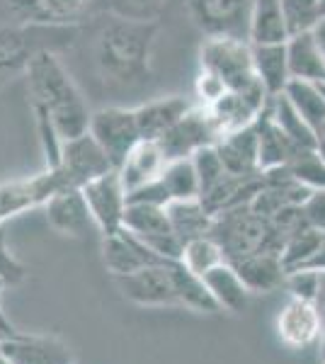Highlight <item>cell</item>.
<instances>
[{"label": "cell", "instance_id": "cell-5", "mask_svg": "<svg viewBox=\"0 0 325 364\" xmlns=\"http://www.w3.org/2000/svg\"><path fill=\"white\" fill-rule=\"evenodd\" d=\"M8 5L25 25L68 29L97 20L110 10V0H8Z\"/></svg>", "mask_w": 325, "mask_h": 364}, {"label": "cell", "instance_id": "cell-10", "mask_svg": "<svg viewBox=\"0 0 325 364\" xmlns=\"http://www.w3.org/2000/svg\"><path fill=\"white\" fill-rule=\"evenodd\" d=\"M82 195L95 219V226L102 236L117 233L124 228V211H127V187L117 170L102 175V178L87 182L82 187Z\"/></svg>", "mask_w": 325, "mask_h": 364}, {"label": "cell", "instance_id": "cell-31", "mask_svg": "<svg viewBox=\"0 0 325 364\" xmlns=\"http://www.w3.org/2000/svg\"><path fill=\"white\" fill-rule=\"evenodd\" d=\"M284 95L289 102L294 105V109H297V112L318 132L325 122V95H323L321 83L292 78V83L287 85Z\"/></svg>", "mask_w": 325, "mask_h": 364}, {"label": "cell", "instance_id": "cell-48", "mask_svg": "<svg viewBox=\"0 0 325 364\" xmlns=\"http://www.w3.org/2000/svg\"><path fill=\"white\" fill-rule=\"evenodd\" d=\"M318 360H321V364H325V331L318 338Z\"/></svg>", "mask_w": 325, "mask_h": 364}, {"label": "cell", "instance_id": "cell-16", "mask_svg": "<svg viewBox=\"0 0 325 364\" xmlns=\"http://www.w3.org/2000/svg\"><path fill=\"white\" fill-rule=\"evenodd\" d=\"M41 25L25 27H0V75L27 70L39 51H51L41 44Z\"/></svg>", "mask_w": 325, "mask_h": 364}, {"label": "cell", "instance_id": "cell-41", "mask_svg": "<svg viewBox=\"0 0 325 364\" xmlns=\"http://www.w3.org/2000/svg\"><path fill=\"white\" fill-rule=\"evenodd\" d=\"M25 274H27L25 265L8 250L5 226H0V282H5V284H20L25 279Z\"/></svg>", "mask_w": 325, "mask_h": 364}, {"label": "cell", "instance_id": "cell-19", "mask_svg": "<svg viewBox=\"0 0 325 364\" xmlns=\"http://www.w3.org/2000/svg\"><path fill=\"white\" fill-rule=\"evenodd\" d=\"M190 109H192V105L180 95L158 97V100H151V102L134 107L141 141H161Z\"/></svg>", "mask_w": 325, "mask_h": 364}, {"label": "cell", "instance_id": "cell-54", "mask_svg": "<svg viewBox=\"0 0 325 364\" xmlns=\"http://www.w3.org/2000/svg\"><path fill=\"white\" fill-rule=\"evenodd\" d=\"M321 87H323V95H325V83H321Z\"/></svg>", "mask_w": 325, "mask_h": 364}, {"label": "cell", "instance_id": "cell-23", "mask_svg": "<svg viewBox=\"0 0 325 364\" xmlns=\"http://www.w3.org/2000/svg\"><path fill=\"white\" fill-rule=\"evenodd\" d=\"M165 163H168V158H165L158 141H139L136 149L129 154V158L124 161V166L117 173H119L124 187L129 192L146 185V182L156 180L163 173Z\"/></svg>", "mask_w": 325, "mask_h": 364}, {"label": "cell", "instance_id": "cell-36", "mask_svg": "<svg viewBox=\"0 0 325 364\" xmlns=\"http://www.w3.org/2000/svg\"><path fill=\"white\" fill-rule=\"evenodd\" d=\"M282 10H284L289 32H313L323 20L321 13V0H282Z\"/></svg>", "mask_w": 325, "mask_h": 364}, {"label": "cell", "instance_id": "cell-24", "mask_svg": "<svg viewBox=\"0 0 325 364\" xmlns=\"http://www.w3.org/2000/svg\"><path fill=\"white\" fill-rule=\"evenodd\" d=\"M289 32L282 0H252L250 13V44H287Z\"/></svg>", "mask_w": 325, "mask_h": 364}, {"label": "cell", "instance_id": "cell-3", "mask_svg": "<svg viewBox=\"0 0 325 364\" xmlns=\"http://www.w3.org/2000/svg\"><path fill=\"white\" fill-rule=\"evenodd\" d=\"M209 236L221 245L226 262L240 260V257L260 250L277 252L275 245H272L270 219L255 214L250 204L214 216V226H211Z\"/></svg>", "mask_w": 325, "mask_h": 364}, {"label": "cell", "instance_id": "cell-42", "mask_svg": "<svg viewBox=\"0 0 325 364\" xmlns=\"http://www.w3.org/2000/svg\"><path fill=\"white\" fill-rule=\"evenodd\" d=\"M165 0H110V8L117 10L122 17H139V20H151L149 13L158 10Z\"/></svg>", "mask_w": 325, "mask_h": 364}, {"label": "cell", "instance_id": "cell-40", "mask_svg": "<svg viewBox=\"0 0 325 364\" xmlns=\"http://www.w3.org/2000/svg\"><path fill=\"white\" fill-rule=\"evenodd\" d=\"M127 202H134V204H156V207H168L173 199H170L168 190L161 182V175L156 180L146 182V185L136 187V190H129L127 192Z\"/></svg>", "mask_w": 325, "mask_h": 364}, {"label": "cell", "instance_id": "cell-9", "mask_svg": "<svg viewBox=\"0 0 325 364\" xmlns=\"http://www.w3.org/2000/svg\"><path fill=\"white\" fill-rule=\"evenodd\" d=\"M168 262H163V265H149L144 269H136L132 274L114 277L122 296L127 301L136 304V306H180V299H177V289Z\"/></svg>", "mask_w": 325, "mask_h": 364}, {"label": "cell", "instance_id": "cell-46", "mask_svg": "<svg viewBox=\"0 0 325 364\" xmlns=\"http://www.w3.org/2000/svg\"><path fill=\"white\" fill-rule=\"evenodd\" d=\"M316 309L321 314V321H323V328H325V269L318 272V291H316Z\"/></svg>", "mask_w": 325, "mask_h": 364}, {"label": "cell", "instance_id": "cell-44", "mask_svg": "<svg viewBox=\"0 0 325 364\" xmlns=\"http://www.w3.org/2000/svg\"><path fill=\"white\" fill-rule=\"evenodd\" d=\"M226 92V87H223L221 80L216 78V75L206 73V70H199V78H197V97L206 105H211L214 100H218Z\"/></svg>", "mask_w": 325, "mask_h": 364}, {"label": "cell", "instance_id": "cell-13", "mask_svg": "<svg viewBox=\"0 0 325 364\" xmlns=\"http://www.w3.org/2000/svg\"><path fill=\"white\" fill-rule=\"evenodd\" d=\"M44 211L49 226L61 233V236L80 238L90 228H97L95 219L90 214V207L85 202V195H82V190H78V187L56 192L51 199H46Z\"/></svg>", "mask_w": 325, "mask_h": 364}, {"label": "cell", "instance_id": "cell-34", "mask_svg": "<svg viewBox=\"0 0 325 364\" xmlns=\"http://www.w3.org/2000/svg\"><path fill=\"white\" fill-rule=\"evenodd\" d=\"M182 262H185V265L190 267L194 274L204 277L209 269H214L216 265L226 262V257H223L221 245H218L214 238L204 236V238H194V240H190V243H185Z\"/></svg>", "mask_w": 325, "mask_h": 364}, {"label": "cell", "instance_id": "cell-17", "mask_svg": "<svg viewBox=\"0 0 325 364\" xmlns=\"http://www.w3.org/2000/svg\"><path fill=\"white\" fill-rule=\"evenodd\" d=\"M265 187V175L262 170L252 175H233L228 173L218 185H214L211 190H206L202 197L204 209L209 211L211 216H218L228 209H238L250 204L260 190Z\"/></svg>", "mask_w": 325, "mask_h": 364}, {"label": "cell", "instance_id": "cell-38", "mask_svg": "<svg viewBox=\"0 0 325 364\" xmlns=\"http://www.w3.org/2000/svg\"><path fill=\"white\" fill-rule=\"evenodd\" d=\"M192 163H194V170H197V175H199L202 195L206 190H211L214 185H218V182L228 175V170H226V166H223L221 156H218V151H216V144L199 149L197 154L192 156ZM202 195H199V197H202Z\"/></svg>", "mask_w": 325, "mask_h": 364}, {"label": "cell", "instance_id": "cell-21", "mask_svg": "<svg viewBox=\"0 0 325 364\" xmlns=\"http://www.w3.org/2000/svg\"><path fill=\"white\" fill-rule=\"evenodd\" d=\"M287 56L294 80L325 83V51L318 42L316 32H301L289 37Z\"/></svg>", "mask_w": 325, "mask_h": 364}, {"label": "cell", "instance_id": "cell-12", "mask_svg": "<svg viewBox=\"0 0 325 364\" xmlns=\"http://www.w3.org/2000/svg\"><path fill=\"white\" fill-rule=\"evenodd\" d=\"M102 262L112 277H122L149 265H163L165 260H161L139 236L119 228L117 233L102 236Z\"/></svg>", "mask_w": 325, "mask_h": 364}, {"label": "cell", "instance_id": "cell-18", "mask_svg": "<svg viewBox=\"0 0 325 364\" xmlns=\"http://www.w3.org/2000/svg\"><path fill=\"white\" fill-rule=\"evenodd\" d=\"M230 265L235 267L238 277L250 289V294H270V291L284 287L287 282V267L279 252L260 250L240 257V260H233Z\"/></svg>", "mask_w": 325, "mask_h": 364}, {"label": "cell", "instance_id": "cell-29", "mask_svg": "<svg viewBox=\"0 0 325 364\" xmlns=\"http://www.w3.org/2000/svg\"><path fill=\"white\" fill-rule=\"evenodd\" d=\"M267 112H270L272 119L277 122V127H279L282 132H284L287 136L299 146V149H316L318 146L316 129H313L309 122H306L304 117L294 109V105L289 102L284 92H282V95L270 97Z\"/></svg>", "mask_w": 325, "mask_h": 364}, {"label": "cell", "instance_id": "cell-4", "mask_svg": "<svg viewBox=\"0 0 325 364\" xmlns=\"http://www.w3.org/2000/svg\"><path fill=\"white\" fill-rule=\"evenodd\" d=\"M202 70L216 75L226 90L240 92L262 85L252 63V44L247 39L233 37H206L199 54Z\"/></svg>", "mask_w": 325, "mask_h": 364}, {"label": "cell", "instance_id": "cell-33", "mask_svg": "<svg viewBox=\"0 0 325 364\" xmlns=\"http://www.w3.org/2000/svg\"><path fill=\"white\" fill-rule=\"evenodd\" d=\"M34 207H41L39 192L34 187V178L0 185V224H5L10 216H17Z\"/></svg>", "mask_w": 325, "mask_h": 364}, {"label": "cell", "instance_id": "cell-50", "mask_svg": "<svg viewBox=\"0 0 325 364\" xmlns=\"http://www.w3.org/2000/svg\"><path fill=\"white\" fill-rule=\"evenodd\" d=\"M0 364H15V362L8 357V352L3 350V343H0Z\"/></svg>", "mask_w": 325, "mask_h": 364}, {"label": "cell", "instance_id": "cell-6", "mask_svg": "<svg viewBox=\"0 0 325 364\" xmlns=\"http://www.w3.org/2000/svg\"><path fill=\"white\" fill-rule=\"evenodd\" d=\"M87 132L100 144V149L107 154L114 170H119L124 166V161H127L129 154H132L136 144L141 141L136 114L134 109L127 107H102L97 112H92Z\"/></svg>", "mask_w": 325, "mask_h": 364}, {"label": "cell", "instance_id": "cell-43", "mask_svg": "<svg viewBox=\"0 0 325 364\" xmlns=\"http://www.w3.org/2000/svg\"><path fill=\"white\" fill-rule=\"evenodd\" d=\"M301 209H304V216L311 228L325 231V190H313Z\"/></svg>", "mask_w": 325, "mask_h": 364}, {"label": "cell", "instance_id": "cell-27", "mask_svg": "<svg viewBox=\"0 0 325 364\" xmlns=\"http://www.w3.org/2000/svg\"><path fill=\"white\" fill-rule=\"evenodd\" d=\"M165 209H168L170 216V226H173V231L182 243L209 236L211 226H214V216L204 209L202 199H177V202H170Z\"/></svg>", "mask_w": 325, "mask_h": 364}, {"label": "cell", "instance_id": "cell-35", "mask_svg": "<svg viewBox=\"0 0 325 364\" xmlns=\"http://www.w3.org/2000/svg\"><path fill=\"white\" fill-rule=\"evenodd\" d=\"M321 236H323V231H316V228L306 226L287 240L284 250H282V262H284V267H287V274L297 272V269H301L311 260L313 252L318 250Z\"/></svg>", "mask_w": 325, "mask_h": 364}, {"label": "cell", "instance_id": "cell-2", "mask_svg": "<svg viewBox=\"0 0 325 364\" xmlns=\"http://www.w3.org/2000/svg\"><path fill=\"white\" fill-rule=\"evenodd\" d=\"M158 22L117 15L102 27L95 44V61L105 80L134 87L149 80Z\"/></svg>", "mask_w": 325, "mask_h": 364}, {"label": "cell", "instance_id": "cell-7", "mask_svg": "<svg viewBox=\"0 0 325 364\" xmlns=\"http://www.w3.org/2000/svg\"><path fill=\"white\" fill-rule=\"evenodd\" d=\"M187 8L206 37L247 39L252 0H190Z\"/></svg>", "mask_w": 325, "mask_h": 364}, {"label": "cell", "instance_id": "cell-45", "mask_svg": "<svg viewBox=\"0 0 325 364\" xmlns=\"http://www.w3.org/2000/svg\"><path fill=\"white\" fill-rule=\"evenodd\" d=\"M301 269H316V272L325 269V231H323V236H321V243H318V250L313 252V257Z\"/></svg>", "mask_w": 325, "mask_h": 364}, {"label": "cell", "instance_id": "cell-53", "mask_svg": "<svg viewBox=\"0 0 325 364\" xmlns=\"http://www.w3.org/2000/svg\"><path fill=\"white\" fill-rule=\"evenodd\" d=\"M321 13H323V20H325V0H321Z\"/></svg>", "mask_w": 325, "mask_h": 364}, {"label": "cell", "instance_id": "cell-15", "mask_svg": "<svg viewBox=\"0 0 325 364\" xmlns=\"http://www.w3.org/2000/svg\"><path fill=\"white\" fill-rule=\"evenodd\" d=\"M0 343L15 364H75L73 352L58 338L15 333L10 338H3Z\"/></svg>", "mask_w": 325, "mask_h": 364}, {"label": "cell", "instance_id": "cell-1", "mask_svg": "<svg viewBox=\"0 0 325 364\" xmlns=\"http://www.w3.org/2000/svg\"><path fill=\"white\" fill-rule=\"evenodd\" d=\"M34 117L51 122L63 141L87 132L92 112L54 51H39L25 70Z\"/></svg>", "mask_w": 325, "mask_h": 364}, {"label": "cell", "instance_id": "cell-11", "mask_svg": "<svg viewBox=\"0 0 325 364\" xmlns=\"http://www.w3.org/2000/svg\"><path fill=\"white\" fill-rule=\"evenodd\" d=\"M216 141L218 129L206 107H192L158 144L168 161H180V158H192L204 146H214Z\"/></svg>", "mask_w": 325, "mask_h": 364}, {"label": "cell", "instance_id": "cell-22", "mask_svg": "<svg viewBox=\"0 0 325 364\" xmlns=\"http://www.w3.org/2000/svg\"><path fill=\"white\" fill-rule=\"evenodd\" d=\"M252 63H255V73L270 97L282 95L292 83L287 44H252Z\"/></svg>", "mask_w": 325, "mask_h": 364}, {"label": "cell", "instance_id": "cell-51", "mask_svg": "<svg viewBox=\"0 0 325 364\" xmlns=\"http://www.w3.org/2000/svg\"><path fill=\"white\" fill-rule=\"evenodd\" d=\"M316 136H318V144H323V146H325V122L321 124V129L316 132Z\"/></svg>", "mask_w": 325, "mask_h": 364}, {"label": "cell", "instance_id": "cell-52", "mask_svg": "<svg viewBox=\"0 0 325 364\" xmlns=\"http://www.w3.org/2000/svg\"><path fill=\"white\" fill-rule=\"evenodd\" d=\"M318 154H321V158L325 161V146L323 144H318Z\"/></svg>", "mask_w": 325, "mask_h": 364}, {"label": "cell", "instance_id": "cell-28", "mask_svg": "<svg viewBox=\"0 0 325 364\" xmlns=\"http://www.w3.org/2000/svg\"><path fill=\"white\" fill-rule=\"evenodd\" d=\"M168 267H170V274H173L180 306H187V309L197 311V314H216V311H221L216 299L211 296L209 287L204 284V277L194 274L182 260H170Z\"/></svg>", "mask_w": 325, "mask_h": 364}, {"label": "cell", "instance_id": "cell-20", "mask_svg": "<svg viewBox=\"0 0 325 364\" xmlns=\"http://www.w3.org/2000/svg\"><path fill=\"white\" fill-rule=\"evenodd\" d=\"M216 151L223 166L233 175H252L260 173V136L257 124H250L238 132L223 134L216 141Z\"/></svg>", "mask_w": 325, "mask_h": 364}, {"label": "cell", "instance_id": "cell-26", "mask_svg": "<svg viewBox=\"0 0 325 364\" xmlns=\"http://www.w3.org/2000/svg\"><path fill=\"white\" fill-rule=\"evenodd\" d=\"M204 284L209 287L218 309L230 311V314H240L247 306L250 289L243 284V279L238 277V272H235V267L230 262H221L214 269H209L204 274Z\"/></svg>", "mask_w": 325, "mask_h": 364}, {"label": "cell", "instance_id": "cell-14", "mask_svg": "<svg viewBox=\"0 0 325 364\" xmlns=\"http://www.w3.org/2000/svg\"><path fill=\"white\" fill-rule=\"evenodd\" d=\"M323 331L325 328L316 304L306 299L292 296L277 316V333L289 348H309L311 343H318Z\"/></svg>", "mask_w": 325, "mask_h": 364}, {"label": "cell", "instance_id": "cell-56", "mask_svg": "<svg viewBox=\"0 0 325 364\" xmlns=\"http://www.w3.org/2000/svg\"><path fill=\"white\" fill-rule=\"evenodd\" d=\"M0 226H5V224H0Z\"/></svg>", "mask_w": 325, "mask_h": 364}, {"label": "cell", "instance_id": "cell-49", "mask_svg": "<svg viewBox=\"0 0 325 364\" xmlns=\"http://www.w3.org/2000/svg\"><path fill=\"white\" fill-rule=\"evenodd\" d=\"M313 32H316L318 42H321V46H323V51H325V20H321V25H318L316 29H313Z\"/></svg>", "mask_w": 325, "mask_h": 364}, {"label": "cell", "instance_id": "cell-39", "mask_svg": "<svg viewBox=\"0 0 325 364\" xmlns=\"http://www.w3.org/2000/svg\"><path fill=\"white\" fill-rule=\"evenodd\" d=\"M284 287L294 299H306V301H316L318 291V272L316 269H297L289 272Z\"/></svg>", "mask_w": 325, "mask_h": 364}, {"label": "cell", "instance_id": "cell-55", "mask_svg": "<svg viewBox=\"0 0 325 364\" xmlns=\"http://www.w3.org/2000/svg\"><path fill=\"white\" fill-rule=\"evenodd\" d=\"M0 340H3V336H0Z\"/></svg>", "mask_w": 325, "mask_h": 364}, {"label": "cell", "instance_id": "cell-30", "mask_svg": "<svg viewBox=\"0 0 325 364\" xmlns=\"http://www.w3.org/2000/svg\"><path fill=\"white\" fill-rule=\"evenodd\" d=\"M124 228L132 231L134 236L141 240L163 236V233H175L170 226V216L165 207H156V204H134L127 202V211H124Z\"/></svg>", "mask_w": 325, "mask_h": 364}, {"label": "cell", "instance_id": "cell-47", "mask_svg": "<svg viewBox=\"0 0 325 364\" xmlns=\"http://www.w3.org/2000/svg\"><path fill=\"white\" fill-rule=\"evenodd\" d=\"M5 287H8V284H5V282H0V296H3V289H5ZM15 333H17V331H15V326L8 321V316H5L3 306H0V336H3V338H10V336H15Z\"/></svg>", "mask_w": 325, "mask_h": 364}, {"label": "cell", "instance_id": "cell-25", "mask_svg": "<svg viewBox=\"0 0 325 364\" xmlns=\"http://www.w3.org/2000/svg\"><path fill=\"white\" fill-rule=\"evenodd\" d=\"M257 136H260V170L289 166L292 158L299 154V146L277 127V122L272 119L270 112L265 109L257 117Z\"/></svg>", "mask_w": 325, "mask_h": 364}, {"label": "cell", "instance_id": "cell-37", "mask_svg": "<svg viewBox=\"0 0 325 364\" xmlns=\"http://www.w3.org/2000/svg\"><path fill=\"white\" fill-rule=\"evenodd\" d=\"M299 182L311 190H325V161L316 149H301L287 166Z\"/></svg>", "mask_w": 325, "mask_h": 364}, {"label": "cell", "instance_id": "cell-8", "mask_svg": "<svg viewBox=\"0 0 325 364\" xmlns=\"http://www.w3.org/2000/svg\"><path fill=\"white\" fill-rule=\"evenodd\" d=\"M56 168H58V173L63 175L66 185L78 187V190H82L87 182L102 178V175H107L114 170L107 154L100 149V144L92 139L90 132L63 141L61 163H58Z\"/></svg>", "mask_w": 325, "mask_h": 364}, {"label": "cell", "instance_id": "cell-32", "mask_svg": "<svg viewBox=\"0 0 325 364\" xmlns=\"http://www.w3.org/2000/svg\"><path fill=\"white\" fill-rule=\"evenodd\" d=\"M161 182L165 185L173 202H177V199H199V195H202V185H199V175L194 170L192 158H180V161L165 163Z\"/></svg>", "mask_w": 325, "mask_h": 364}]
</instances>
